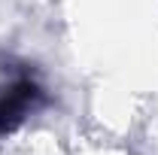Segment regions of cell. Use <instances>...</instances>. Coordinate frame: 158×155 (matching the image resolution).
Listing matches in <instances>:
<instances>
[{"instance_id":"obj_1","label":"cell","mask_w":158,"mask_h":155,"mask_svg":"<svg viewBox=\"0 0 158 155\" xmlns=\"http://www.w3.org/2000/svg\"><path fill=\"white\" fill-rule=\"evenodd\" d=\"M40 100H43V91H40L37 82H31V79L12 82L0 94V134L15 131L21 122H24V116L37 107Z\"/></svg>"}]
</instances>
